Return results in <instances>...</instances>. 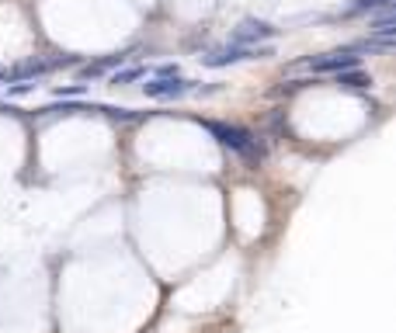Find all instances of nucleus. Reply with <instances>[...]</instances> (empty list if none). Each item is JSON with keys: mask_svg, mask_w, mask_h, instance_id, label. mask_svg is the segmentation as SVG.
<instances>
[{"mask_svg": "<svg viewBox=\"0 0 396 333\" xmlns=\"http://www.w3.org/2000/svg\"><path fill=\"white\" fill-rule=\"evenodd\" d=\"M354 53H358V49L327 53V56H320V60H309V66H313V70H320V73H344V70L358 66V56H354Z\"/></svg>", "mask_w": 396, "mask_h": 333, "instance_id": "nucleus-1", "label": "nucleus"}, {"mask_svg": "<svg viewBox=\"0 0 396 333\" xmlns=\"http://www.w3.org/2000/svg\"><path fill=\"white\" fill-rule=\"evenodd\" d=\"M209 132L223 143V146H230V150H237V153H244V156H254V146H251V136L244 132V129H230V125H209Z\"/></svg>", "mask_w": 396, "mask_h": 333, "instance_id": "nucleus-2", "label": "nucleus"}, {"mask_svg": "<svg viewBox=\"0 0 396 333\" xmlns=\"http://www.w3.org/2000/svg\"><path fill=\"white\" fill-rule=\"evenodd\" d=\"M264 56L261 49H240V46H226V49H216L209 56H202L206 66H226V63H240V60H258Z\"/></svg>", "mask_w": 396, "mask_h": 333, "instance_id": "nucleus-3", "label": "nucleus"}, {"mask_svg": "<svg viewBox=\"0 0 396 333\" xmlns=\"http://www.w3.org/2000/svg\"><path fill=\"white\" fill-rule=\"evenodd\" d=\"M188 87H191V84H188V80H177V77H160V80H153V84H143V91H146L150 98H181Z\"/></svg>", "mask_w": 396, "mask_h": 333, "instance_id": "nucleus-4", "label": "nucleus"}, {"mask_svg": "<svg viewBox=\"0 0 396 333\" xmlns=\"http://www.w3.org/2000/svg\"><path fill=\"white\" fill-rule=\"evenodd\" d=\"M258 39H275V28L264 25V21H240V28L233 32V42H237V46L258 42Z\"/></svg>", "mask_w": 396, "mask_h": 333, "instance_id": "nucleus-5", "label": "nucleus"}, {"mask_svg": "<svg viewBox=\"0 0 396 333\" xmlns=\"http://www.w3.org/2000/svg\"><path fill=\"white\" fill-rule=\"evenodd\" d=\"M115 63H122V56H111V60H101V63L87 66V70H84V77H98V73H105V70H108V66H115Z\"/></svg>", "mask_w": 396, "mask_h": 333, "instance_id": "nucleus-6", "label": "nucleus"}, {"mask_svg": "<svg viewBox=\"0 0 396 333\" xmlns=\"http://www.w3.org/2000/svg\"><path fill=\"white\" fill-rule=\"evenodd\" d=\"M337 84H344V87H365V84H372V80H365V77H358V73H348V70H344V73L337 77Z\"/></svg>", "mask_w": 396, "mask_h": 333, "instance_id": "nucleus-7", "label": "nucleus"}, {"mask_svg": "<svg viewBox=\"0 0 396 333\" xmlns=\"http://www.w3.org/2000/svg\"><path fill=\"white\" fill-rule=\"evenodd\" d=\"M143 73H146V70H139V66H136V70H122V73L111 77V84H129V80H139Z\"/></svg>", "mask_w": 396, "mask_h": 333, "instance_id": "nucleus-8", "label": "nucleus"}]
</instances>
